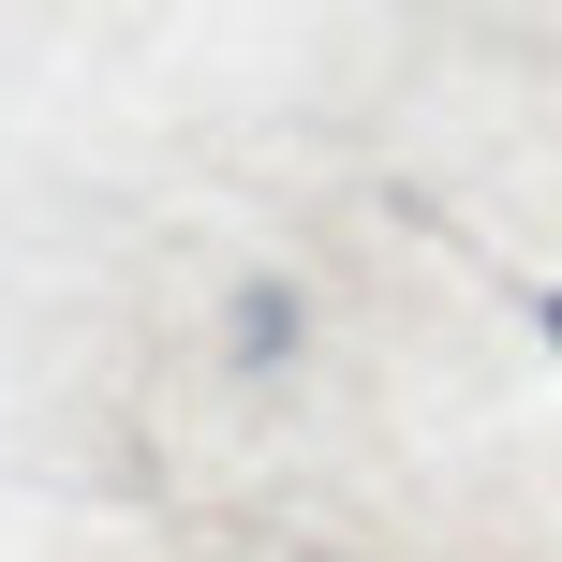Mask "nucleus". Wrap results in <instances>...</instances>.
Wrapping results in <instances>:
<instances>
[{
  "label": "nucleus",
  "mask_w": 562,
  "mask_h": 562,
  "mask_svg": "<svg viewBox=\"0 0 562 562\" xmlns=\"http://www.w3.org/2000/svg\"><path fill=\"white\" fill-rule=\"evenodd\" d=\"M237 356H252V370L296 356V281H252V296H237Z\"/></svg>",
  "instance_id": "f257e3e1"
},
{
  "label": "nucleus",
  "mask_w": 562,
  "mask_h": 562,
  "mask_svg": "<svg viewBox=\"0 0 562 562\" xmlns=\"http://www.w3.org/2000/svg\"><path fill=\"white\" fill-rule=\"evenodd\" d=\"M548 356H562V296H548Z\"/></svg>",
  "instance_id": "f03ea898"
}]
</instances>
